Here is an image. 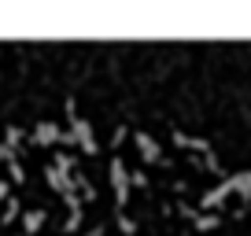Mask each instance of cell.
Returning a JSON list of instances; mask_svg holds the SVG:
<instances>
[{"label":"cell","mask_w":251,"mask_h":236,"mask_svg":"<svg viewBox=\"0 0 251 236\" xmlns=\"http://www.w3.org/2000/svg\"><path fill=\"white\" fill-rule=\"evenodd\" d=\"M45 181L52 185L55 192H63V196L71 192V177H67V173H59V170H55V166H45Z\"/></svg>","instance_id":"277c9868"},{"label":"cell","mask_w":251,"mask_h":236,"mask_svg":"<svg viewBox=\"0 0 251 236\" xmlns=\"http://www.w3.org/2000/svg\"><path fill=\"white\" fill-rule=\"evenodd\" d=\"M133 144L141 148V155H144V163H170V159H163V151H159V144L151 141L144 129H137L133 133Z\"/></svg>","instance_id":"7a4b0ae2"},{"label":"cell","mask_w":251,"mask_h":236,"mask_svg":"<svg viewBox=\"0 0 251 236\" xmlns=\"http://www.w3.org/2000/svg\"><path fill=\"white\" fill-rule=\"evenodd\" d=\"M8 170H11V181H19V185L26 181V173H23V166H19L15 159H11V163H8Z\"/></svg>","instance_id":"8fae6325"},{"label":"cell","mask_w":251,"mask_h":236,"mask_svg":"<svg viewBox=\"0 0 251 236\" xmlns=\"http://www.w3.org/2000/svg\"><path fill=\"white\" fill-rule=\"evenodd\" d=\"M226 181H229V189H233V192H240L244 199L251 196V170H244V173H229Z\"/></svg>","instance_id":"5b68a950"},{"label":"cell","mask_w":251,"mask_h":236,"mask_svg":"<svg viewBox=\"0 0 251 236\" xmlns=\"http://www.w3.org/2000/svg\"><path fill=\"white\" fill-rule=\"evenodd\" d=\"M192 225H196L200 233H214V229L222 225V218H218V214H196V218H192Z\"/></svg>","instance_id":"8992f818"},{"label":"cell","mask_w":251,"mask_h":236,"mask_svg":"<svg viewBox=\"0 0 251 236\" xmlns=\"http://www.w3.org/2000/svg\"><path fill=\"white\" fill-rule=\"evenodd\" d=\"M0 218H4V221H15L19 218V203H15V199H8V214H0Z\"/></svg>","instance_id":"4fadbf2b"},{"label":"cell","mask_w":251,"mask_h":236,"mask_svg":"<svg viewBox=\"0 0 251 236\" xmlns=\"http://www.w3.org/2000/svg\"><path fill=\"white\" fill-rule=\"evenodd\" d=\"M133 185L137 189H148V173L144 170H129V189H133Z\"/></svg>","instance_id":"9c48e42d"},{"label":"cell","mask_w":251,"mask_h":236,"mask_svg":"<svg viewBox=\"0 0 251 236\" xmlns=\"http://www.w3.org/2000/svg\"><path fill=\"white\" fill-rule=\"evenodd\" d=\"M23 225H26V233H37V229L45 225V214H41V211H30V214H23Z\"/></svg>","instance_id":"ba28073f"},{"label":"cell","mask_w":251,"mask_h":236,"mask_svg":"<svg viewBox=\"0 0 251 236\" xmlns=\"http://www.w3.org/2000/svg\"><path fill=\"white\" fill-rule=\"evenodd\" d=\"M248 199H251V196H248Z\"/></svg>","instance_id":"9a60e30c"},{"label":"cell","mask_w":251,"mask_h":236,"mask_svg":"<svg viewBox=\"0 0 251 236\" xmlns=\"http://www.w3.org/2000/svg\"><path fill=\"white\" fill-rule=\"evenodd\" d=\"M89 236H100V233H89Z\"/></svg>","instance_id":"5bb4252c"},{"label":"cell","mask_w":251,"mask_h":236,"mask_svg":"<svg viewBox=\"0 0 251 236\" xmlns=\"http://www.w3.org/2000/svg\"><path fill=\"white\" fill-rule=\"evenodd\" d=\"M78 225H81V211H71V218H67V225H63V229H67V233H74Z\"/></svg>","instance_id":"7c38bea8"},{"label":"cell","mask_w":251,"mask_h":236,"mask_svg":"<svg viewBox=\"0 0 251 236\" xmlns=\"http://www.w3.org/2000/svg\"><path fill=\"white\" fill-rule=\"evenodd\" d=\"M118 229H122L126 236H133V233H137V225H133V221H129V218H126L122 211H118Z\"/></svg>","instance_id":"30bf717a"},{"label":"cell","mask_w":251,"mask_h":236,"mask_svg":"<svg viewBox=\"0 0 251 236\" xmlns=\"http://www.w3.org/2000/svg\"><path fill=\"white\" fill-rule=\"evenodd\" d=\"M226 196H233V189H229V181H222L214 192H207V196H203V207H218Z\"/></svg>","instance_id":"52a82bcc"},{"label":"cell","mask_w":251,"mask_h":236,"mask_svg":"<svg viewBox=\"0 0 251 236\" xmlns=\"http://www.w3.org/2000/svg\"><path fill=\"white\" fill-rule=\"evenodd\" d=\"M111 185H115V199H118V211H122L126 199H129V170L122 166V159H111Z\"/></svg>","instance_id":"6da1fadb"},{"label":"cell","mask_w":251,"mask_h":236,"mask_svg":"<svg viewBox=\"0 0 251 236\" xmlns=\"http://www.w3.org/2000/svg\"><path fill=\"white\" fill-rule=\"evenodd\" d=\"M55 141H63V129L55 126V122H37V126H33V144L45 148V144H55Z\"/></svg>","instance_id":"3957f363"}]
</instances>
